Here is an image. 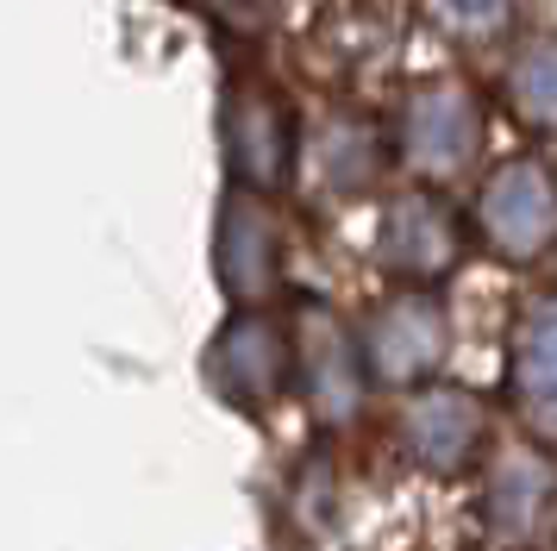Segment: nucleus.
I'll return each instance as SVG.
<instances>
[{
    "mask_svg": "<svg viewBox=\"0 0 557 551\" xmlns=\"http://www.w3.org/2000/svg\"><path fill=\"white\" fill-rule=\"evenodd\" d=\"M463 245H470V225L438 188H407V195L388 200L376 232V257L388 276H401V289H432L463 264Z\"/></svg>",
    "mask_w": 557,
    "mask_h": 551,
    "instance_id": "nucleus-5",
    "label": "nucleus"
},
{
    "mask_svg": "<svg viewBox=\"0 0 557 551\" xmlns=\"http://www.w3.org/2000/svg\"><path fill=\"white\" fill-rule=\"evenodd\" d=\"M395 439H401V457L426 476H470L482 470L488 457V439H495V420H488V401L463 382H420L407 389L401 414H395Z\"/></svg>",
    "mask_w": 557,
    "mask_h": 551,
    "instance_id": "nucleus-2",
    "label": "nucleus"
},
{
    "mask_svg": "<svg viewBox=\"0 0 557 551\" xmlns=\"http://www.w3.org/2000/svg\"><path fill=\"white\" fill-rule=\"evenodd\" d=\"M502 395L507 414L520 426V439L557 457V282L532 289L513 307L507 326V357H502Z\"/></svg>",
    "mask_w": 557,
    "mask_h": 551,
    "instance_id": "nucleus-4",
    "label": "nucleus"
},
{
    "mask_svg": "<svg viewBox=\"0 0 557 551\" xmlns=\"http://www.w3.org/2000/svg\"><path fill=\"white\" fill-rule=\"evenodd\" d=\"M557 507V457L552 451H539L532 439L507 451H488L482 457V521L488 532H502V539H532L539 526L552 521Z\"/></svg>",
    "mask_w": 557,
    "mask_h": 551,
    "instance_id": "nucleus-7",
    "label": "nucleus"
},
{
    "mask_svg": "<svg viewBox=\"0 0 557 551\" xmlns=\"http://www.w3.org/2000/svg\"><path fill=\"white\" fill-rule=\"evenodd\" d=\"M363 376L382 389H420L445 370L451 357V314L432 289H401L370 307V320L357 332Z\"/></svg>",
    "mask_w": 557,
    "mask_h": 551,
    "instance_id": "nucleus-3",
    "label": "nucleus"
},
{
    "mask_svg": "<svg viewBox=\"0 0 557 551\" xmlns=\"http://www.w3.org/2000/svg\"><path fill=\"white\" fill-rule=\"evenodd\" d=\"M502 100L513 125L532 138H557V32L532 38L502 75Z\"/></svg>",
    "mask_w": 557,
    "mask_h": 551,
    "instance_id": "nucleus-10",
    "label": "nucleus"
},
{
    "mask_svg": "<svg viewBox=\"0 0 557 551\" xmlns=\"http://www.w3.org/2000/svg\"><path fill=\"white\" fill-rule=\"evenodd\" d=\"M295 382L307 389L313 401V414L326 426H345L363 407V357H357V339L345 332L338 320H320L307 326L301 339H295Z\"/></svg>",
    "mask_w": 557,
    "mask_h": 551,
    "instance_id": "nucleus-9",
    "label": "nucleus"
},
{
    "mask_svg": "<svg viewBox=\"0 0 557 551\" xmlns=\"http://www.w3.org/2000/svg\"><path fill=\"white\" fill-rule=\"evenodd\" d=\"M470 238L507 270H539L557 257V157L513 150L476 182L470 200Z\"/></svg>",
    "mask_w": 557,
    "mask_h": 551,
    "instance_id": "nucleus-1",
    "label": "nucleus"
},
{
    "mask_svg": "<svg viewBox=\"0 0 557 551\" xmlns=\"http://www.w3.org/2000/svg\"><path fill=\"white\" fill-rule=\"evenodd\" d=\"M213 382L226 389V401H238L245 414L276 407L295 389V339L276 320H238L213 345Z\"/></svg>",
    "mask_w": 557,
    "mask_h": 551,
    "instance_id": "nucleus-8",
    "label": "nucleus"
},
{
    "mask_svg": "<svg viewBox=\"0 0 557 551\" xmlns=\"http://www.w3.org/2000/svg\"><path fill=\"white\" fill-rule=\"evenodd\" d=\"M482 138H488V113L463 82H432L407 100L401 157L426 182H457L482 157Z\"/></svg>",
    "mask_w": 557,
    "mask_h": 551,
    "instance_id": "nucleus-6",
    "label": "nucleus"
},
{
    "mask_svg": "<svg viewBox=\"0 0 557 551\" xmlns=\"http://www.w3.org/2000/svg\"><path fill=\"white\" fill-rule=\"evenodd\" d=\"M426 7H432V20L445 25L451 38H463V45L502 38L513 25V13H520V0H426Z\"/></svg>",
    "mask_w": 557,
    "mask_h": 551,
    "instance_id": "nucleus-11",
    "label": "nucleus"
}]
</instances>
